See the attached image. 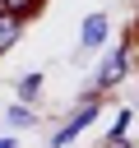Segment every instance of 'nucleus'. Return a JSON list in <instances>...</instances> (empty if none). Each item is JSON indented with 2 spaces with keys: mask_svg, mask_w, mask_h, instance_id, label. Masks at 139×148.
I'll return each instance as SVG.
<instances>
[{
  "mask_svg": "<svg viewBox=\"0 0 139 148\" xmlns=\"http://www.w3.org/2000/svg\"><path fill=\"white\" fill-rule=\"evenodd\" d=\"M125 69H130V51H125V46H116V51L102 60V69H97L93 88H111V83H120V79H125Z\"/></svg>",
  "mask_w": 139,
  "mask_h": 148,
  "instance_id": "nucleus-2",
  "label": "nucleus"
},
{
  "mask_svg": "<svg viewBox=\"0 0 139 148\" xmlns=\"http://www.w3.org/2000/svg\"><path fill=\"white\" fill-rule=\"evenodd\" d=\"M37 5H42V0H0V9H5V14H19V18H23V14H32Z\"/></svg>",
  "mask_w": 139,
  "mask_h": 148,
  "instance_id": "nucleus-6",
  "label": "nucleus"
},
{
  "mask_svg": "<svg viewBox=\"0 0 139 148\" xmlns=\"http://www.w3.org/2000/svg\"><path fill=\"white\" fill-rule=\"evenodd\" d=\"M19 32H23V18H19V14H5V9H0V51H9V46L19 42Z\"/></svg>",
  "mask_w": 139,
  "mask_h": 148,
  "instance_id": "nucleus-4",
  "label": "nucleus"
},
{
  "mask_svg": "<svg viewBox=\"0 0 139 148\" xmlns=\"http://www.w3.org/2000/svg\"><path fill=\"white\" fill-rule=\"evenodd\" d=\"M130 125H134V111H120V116H116V125H111V134H107V148H116V143L125 139V130H130Z\"/></svg>",
  "mask_w": 139,
  "mask_h": 148,
  "instance_id": "nucleus-5",
  "label": "nucleus"
},
{
  "mask_svg": "<svg viewBox=\"0 0 139 148\" xmlns=\"http://www.w3.org/2000/svg\"><path fill=\"white\" fill-rule=\"evenodd\" d=\"M37 88H42V74H28V79H23V83H19V97H32V92H37Z\"/></svg>",
  "mask_w": 139,
  "mask_h": 148,
  "instance_id": "nucleus-8",
  "label": "nucleus"
},
{
  "mask_svg": "<svg viewBox=\"0 0 139 148\" xmlns=\"http://www.w3.org/2000/svg\"><path fill=\"white\" fill-rule=\"evenodd\" d=\"M79 42H83V46H102V42H107V14H88Z\"/></svg>",
  "mask_w": 139,
  "mask_h": 148,
  "instance_id": "nucleus-3",
  "label": "nucleus"
},
{
  "mask_svg": "<svg viewBox=\"0 0 139 148\" xmlns=\"http://www.w3.org/2000/svg\"><path fill=\"white\" fill-rule=\"evenodd\" d=\"M9 125H32V111L19 102V106H9Z\"/></svg>",
  "mask_w": 139,
  "mask_h": 148,
  "instance_id": "nucleus-7",
  "label": "nucleus"
},
{
  "mask_svg": "<svg viewBox=\"0 0 139 148\" xmlns=\"http://www.w3.org/2000/svg\"><path fill=\"white\" fill-rule=\"evenodd\" d=\"M93 120H97V102L88 97V102H83V106H79V111H74V116H70V120H65V125L56 130V139H51V143H56V148H65V143H70L74 134H83V130H88Z\"/></svg>",
  "mask_w": 139,
  "mask_h": 148,
  "instance_id": "nucleus-1",
  "label": "nucleus"
},
{
  "mask_svg": "<svg viewBox=\"0 0 139 148\" xmlns=\"http://www.w3.org/2000/svg\"><path fill=\"white\" fill-rule=\"evenodd\" d=\"M0 148H19V139H0Z\"/></svg>",
  "mask_w": 139,
  "mask_h": 148,
  "instance_id": "nucleus-9",
  "label": "nucleus"
}]
</instances>
